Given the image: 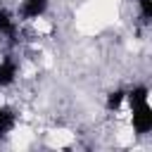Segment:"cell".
<instances>
[{
    "mask_svg": "<svg viewBox=\"0 0 152 152\" xmlns=\"http://www.w3.org/2000/svg\"><path fill=\"white\" fill-rule=\"evenodd\" d=\"M138 5H140V17L147 24L152 19V0H138Z\"/></svg>",
    "mask_w": 152,
    "mask_h": 152,
    "instance_id": "cell-8",
    "label": "cell"
},
{
    "mask_svg": "<svg viewBox=\"0 0 152 152\" xmlns=\"http://www.w3.org/2000/svg\"><path fill=\"white\" fill-rule=\"evenodd\" d=\"M17 124V114L10 107H0V135H7Z\"/></svg>",
    "mask_w": 152,
    "mask_h": 152,
    "instance_id": "cell-4",
    "label": "cell"
},
{
    "mask_svg": "<svg viewBox=\"0 0 152 152\" xmlns=\"http://www.w3.org/2000/svg\"><path fill=\"white\" fill-rule=\"evenodd\" d=\"M14 76H17V64H14L10 57L2 59V62H0V88L10 86V83L14 81Z\"/></svg>",
    "mask_w": 152,
    "mask_h": 152,
    "instance_id": "cell-3",
    "label": "cell"
},
{
    "mask_svg": "<svg viewBox=\"0 0 152 152\" xmlns=\"http://www.w3.org/2000/svg\"><path fill=\"white\" fill-rule=\"evenodd\" d=\"M0 33H5V36H10V38L17 36L14 19H12V14H10L7 10H0Z\"/></svg>",
    "mask_w": 152,
    "mask_h": 152,
    "instance_id": "cell-5",
    "label": "cell"
},
{
    "mask_svg": "<svg viewBox=\"0 0 152 152\" xmlns=\"http://www.w3.org/2000/svg\"><path fill=\"white\" fill-rule=\"evenodd\" d=\"M124 97H126L124 90H112V93L107 95V109H119L121 102H124Z\"/></svg>",
    "mask_w": 152,
    "mask_h": 152,
    "instance_id": "cell-7",
    "label": "cell"
},
{
    "mask_svg": "<svg viewBox=\"0 0 152 152\" xmlns=\"http://www.w3.org/2000/svg\"><path fill=\"white\" fill-rule=\"evenodd\" d=\"M147 95H150L147 86H138V88H133V90H131L126 97H128L131 107H135V104H140V102H147Z\"/></svg>",
    "mask_w": 152,
    "mask_h": 152,
    "instance_id": "cell-6",
    "label": "cell"
},
{
    "mask_svg": "<svg viewBox=\"0 0 152 152\" xmlns=\"http://www.w3.org/2000/svg\"><path fill=\"white\" fill-rule=\"evenodd\" d=\"M45 10H48V0H24L21 17L24 19H38Z\"/></svg>",
    "mask_w": 152,
    "mask_h": 152,
    "instance_id": "cell-2",
    "label": "cell"
},
{
    "mask_svg": "<svg viewBox=\"0 0 152 152\" xmlns=\"http://www.w3.org/2000/svg\"><path fill=\"white\" fill-rule=\"evenodd\" d=\"M133 128L138 133H150L152 131V109L147 102H140L133 107Z\"/></svg>",
    "mask_w": 152,
    "mask_h": 152,
    "instance_id": "cell-1",
    "label": "cell"
}]
</instances>
